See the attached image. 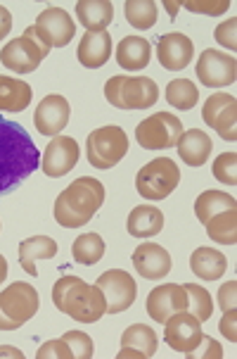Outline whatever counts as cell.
I'll list each match as a JSON object with an SVG mask.
<instances>
[{"mask_svg": "<svg viewBox=\"0 0 237 359\" xmlns=\"http://www.w3.org/2000/svg\"><path fill=\"white\" fill-rule=\"evenodd\" d=\"M36 359H74V352L69 350V345L62 338L57 340H48L36 352Z\"/></svg>", "mask_w": 237, "mask_h": 359, "instance_id": "cell-37", "label": "cell"}, {"mask_svg": "<svg viewBox=\"0 0 237 359\" xmlns=\"http://www.w3.org/2000/svg\"><path fill=\"white\" fill-rule=\"evenodd\" d=\"M150 57H152V46L143 36H126L117 46V62L119 67H124L129 72L145 69L150 65Z\"/></svg>", "mask_w": 237, "mask_h": 359, "instance_id": "cell-25", "label": "cell"}, {"mask_svg": "<svg viewBox=\"0 0 237 359\" xmlns=\"http://www.w3.org/2000/svg\"><path fill=\"white\" fill-rule=\"evenodd\" d=\"M187 359H221L223 357V348L221 343L209 336H204L202 340H199V345L194 350H190L185 355Z\"/></svg>", "mask_w": 237, "mask_h": 359, "instance_id": "cell-38", "label": "cell"}, {"mask_svg": "<svg viewBox=\"0 0 237 359\" xmlns=\"http://www.w3.org/2000/svg\"><path fill=\"white\" fill-rule=\"evenodd\" d=\"M41 297L31 283L17 281L0 293V331H17L38 314Z\"/></svg>", "mask_w": 237, "mask_h": 359, "instance_id": "cell-5", "label": "cell"}, {"mask_svg": "<svg viewBox=\"0 0 237 359\" xmlns=\"http://www.w3.org/2000/svg\"><path fill=\"white\" fill-rule=\"evenodd\" d=\"M192 55H194L192 41L180 32L164 34L159 39V43H157V60H159V65L168 72H178V69L190 67Z\"/></svg>", "mask_w": 237, "mask_h": 359, "instance_id": "cell-18", "label": "cell"}, {"mask_svg": "<svg viewBox=\"0 0 237 359\" xmlns=\"http://www.w3.org/2000/svg\"><path fill=\"white\" fill-rule=\"evenodd\" d=\"M126 20L133 29H143L148 32L157 24V17H159V10H157L155 0H126L124 5Z\"/></svg>", "mask_w": 237, "mask_h": 359, "instance_id": "cell-31", "label": "cell"}, {"mask_svg": "<svg viewBox=\"0 0 237 359\" xmlns=\"http://www.w3.org/2000/svg\"><path fill=\"white\" fill-rule=\"evenodd\" d=\"M97 288L102 290L107 302V314H121L126 312L138 295V285L133 276L124 269H109L97 278Z\"/></svg>", "mask_w": 237, "mask_h": 359, "instance_id": "cell-10", "label": "cell"}, {"mask_svg": "<svg viewBox=\"0 0 237 359\" xmlns=\"http://www.w3.org/2000/svg\"><path fill=\"white\" fill-rule=\"evenodd\" d=\"M71 255L78 264H86V266H93L97 262L102 259L105 255V241H102L100 233H83L78 236L71 245Z\"/></svg>", "mask_w": 237, "mask_h": 359, "instance_id": "cell-32", "label": "cell"}, {"mask_svg": "<svg viewBox=\"0 0 237 359\" xmlns=\"http://www.w3.org/2000/svg\"><path fill=\"white\" fill-rule=\"evenodd\" d=\"M31 86L15 76H0V112H22L31 105Z\"/></svg>", "mask_w": 237, "mask_h": 359, "instance_id": "cell-27", "label": "cell"}, {"mask_svg": "<svg viewBox=\"0 0 237 359\" xmlns=\"http://www.w3.org/2000/svg\"><path fill=\"white\" fill-rule=\"evenodd\" d=\"M36 32L43 39V43L50 48H64L71 43L76 34V24L69 17V12L62 8H45L36 20Z\"/></svg>", "mask_w": 237, "mask_h": 359, "instance_id": "cell-13", "label": "cell"}, {"mask_svg": "<svg viewBox=\"0 0 237 359\" xmlns=\"http://www.w3.org/2000/svg\"><path fill=\"white\" fill-rule=\"evenodd\" d=\"M164 340L168 343V348L175 352L187 355L199 345V340L204 338L202 333V321H197L190 312H178L164 324Z\"/></svg>", "mask_w": 237, "mask_h": 359, "instance_id": "cell-15", "label": "cell"}, {"mask_svg": "<svg viewBox=\"0 0 237 359\" xmlns=\"http://www.w3.org/2000/svg\"><path fill=\"white\" fill-rule=\"evenodd\" d=\"M78 143L69 136H55L50 143H48L43 160H41V169H43L45 176H52V179H59V176H66L71 169L78 164Z\"/></svg>", "mask_w": 237, "mask_h": 359, "instance_id": "cell-14", "label": "cell"}, {"mask_svg": "<svg viewBox=\"0 0 237 359\" xmlns=\"http://www.w3.org/2000/svg\"><path fill=\"white\" fill-rule=\"evenodd\" d=\"M183 136V121L171 112H157L136 126V141L145 150L173 148Z\"/></svg>", "mask_w": 237, "mask_h": 359, "instance_id": "cell-9", "label": "cell"}, {"mask_svg": "<svg viewBox=\"0 0 237 359\" xmlns=\"http://www.w3.org/2000/svg\"><path fill=\"white\" fill-rule=\"evenodd\" d=\"M145 307H148V314L157 321V324H166L173 314L185 312L187 309V297H185L183 285H178V283L157 285V288L148 295Z\"/></svg>", "mask_w": 237, "mask_h": 359, "instance_id": "cell-16", "label": "cell"}, {"mask_svg": "<svg viewBox=\"0 0 237 359\" xmlns=\"http://www.w3.org/2000/svg\"><path fill=\"white\" fill-rule=\"evenodd\" d=\"M185 290V297H187V309L185 312H190L197 321H209L211 319V312H214V302H211V295L209 290L202 288V285L197 283H185L183 285Z\"/></svg>", "mask_w": 237, "mask_h": 359, "instance_id": "cell-33", "label": "cell"}, {"mask_svg": "<svg viewBox=\"0 0 237 359\" xmlns=\"http://www.w3.org/2000/svg\"><path fill=\"white\" fill-rule=\"evenodd\" d=\"M166 100L175 109H192L199 100V88L190 79H173L166 86Z\"/></svg>", "mask_w": 237, "mask_h": 359, "instance_id": "cell-34", "label": "cell"}, {"mask_svg": "<svg viewBox=\"0 0 237 359\" xmlns=\"http://www.w3.org/2000/svg\"><path fill=\"white\" fill-rule=\"evenodd\" d=\"M190 269L202 281H216L226 273L228 259L218 250H211V248H197L190 257Z\"/></svg>", "mask_w": 237, "mask_h": 359, "instance_id": "cell-28", "label": "cell"}, {"mask_svg": "<svg viewBox=\"0 0 237 359\" xmlns=\"http://www.w3.org/2000/svg\"><path fill=\"white\" fill-rule=\"evenodd\" d=\"M206 233L211 241L221 243V245H235L237 243V207L235 210L218 212L204 224Z\"/></svg>", "mask_w": 237, "mask_h": 359, "instance_id": "cell-29", "label": "cell"}, {"mask_svg": "<svg viewBox=\"0 0 237 359\" xmlns=\"http://www.w3.org/2000/svg\"><path fill=\"white\" fill-rule=\"evenodd\" d=\"M178 148V155L187 167H202V164L209 162V155L214 150V141L209 138V133L202 129H190L183 131L180 141L175 143Z\"/></svg>", "mask_w": 237, "mask_h": 359, "instance_id": "cell-22", "label": "cell"}, {"mask_svg": "<svg viewBox=\"0 0 237 359\" xmlns=\"http://www.w3.org/2000/svg\"><path fill=\"white\" fill-rule=\"evenodd\" d=\"M57 255V243L48 236H34L20 243V264L29 276H38L36 262L38 259H52Z\"/></svg>", "mask_w": 237, "mask_h": 359, "instance_id": "cell-26", "label": "cell"}, {"mask_svg": "<svg viewBox=\"0 0 237 359\" xmlns=\"http://www.w3.org/2000/svg\"><path fill=\"white\" fill-rule=\"evenodd\" d=\"M235 293H237V281H228L221 285V290H218V305H221L223 312L235 309Z\"/></svg>", "mask_w": 237, "mask_h": 359, "instance_id": "cell-41", "label": "cell"}, {"mask_svg": "<svg viewBox=\"0 0 237 359\" xmlns=\"http://www.w3.org/2000/svg\"><path fill=\"white\" fill-rule=\"evenodd\" d=\"M237 200L233 196L223 191H204L202 196L194 200V215L202 224L209 222L211 217L218 215V212H226V210H235Z\"/></svg>", "mask_w": 237, "mask_h": 359, "instance_id": "cell-30", "label": "cell"}, {"mask_svg": "<svg viewBox=\"0 0 237 359\" xmlns=\"http://www.w3.org/2000/svg\"><path fill=\"white\" fill-rule=\"evenodd\" d=\"M157 345H159V338L152 331L150 326L145 324H133L124 331L121 336V352L119 359H152L157 355Z\"/></svg>", "mask_w": 237, "mask_h": 359, "instance_id": "cell-20", "label": "cell"}, {"mask_svg": "<svg viewBox=\"0 0 237 359\" xmlns=\"http://www.w3.org/2000/svg\"><path fill=\"white\" fill-rule=\"evenodd\" d=\"M126 229L133 238H155L164 229V215L155 205H138L126 219Z\"/></svg>", "mask_w": 237, "mask_h": 359, "instance_id": "cell-23", "label": "cell"}, {"mask_svg": "<svg viewBox=\"0 0 237 359\" xmlns=\"http://www.w3.org/2000/svg\"><path fill=\"white\" fill-rule=\"evenodd\" d=\"M129 153V136L121 126H100L88 136L86 155L95 169H112Z\"/></svg>", "mask_w": 237, "mask_h": 359, "instance_id": "cell-7", "label": "cell"}, {"mask_svg": "<svg viewBox=\"0 0 237 359\" xmlns=\"http://www.w3.org/2000/svg\"><path fill=\"white\" fill-rule=\"evenodd\" d=\"M10 29H12V15L5 5H0V41L10 34Z\"/></svg>", "mask_w": 237, "mask_h": 359, "instance_id": "cell-43", "label": "cell"}, {"mask_svg": "<svg viewBox=\"0 0 237 359\" xmlns=\"http://www.w3.org/2000/svg\"><path fill=\"white\" fill-rule=\"evenodd\" d=\"M48 53H50V48L43 43L36 27H29L24 29L20 39H12L0 50V62H3V67H8L10 72H17V74H31L48 57Z\"/></svg>", "mask_w": 237, "mask_h": 359, "instance_id": "cell-6", "label": "cell"}, {"mask_svg": "<svg viewBox=\"0 0 237 359\" xmlns=\"http://www.w3.org/2000/svg\"><path fill=\"white\" fill-rule=\"evenodd\" d=\"M105 98L119 109H148L159 98L155 79L150 76H112L105 83Z\"/></svg>", "mask_w": 237, "mask_h": 359, "instance_id": "cell-4", "label": "cell"}, {"mask_svg": "<svg viewBox=\"0 0 237 359\" xmlns=\"http://www.w3.org/2000/svg\"><path fill=\"white\" fill-rule=\"evenodd\" d=\"M76 20L88 32H107V27L114 20V5L109 0H78Z\"/></svg>", "mask_w": 237, "mask_h": 359, "instance_id": "cell-24", "label": "cell"}, {"mask_svg": "<svg viewBox=\"0 0 237 359\" xmlns=\"http://www.w3.org/2000/svg\"><path fill=\"white\" fill-rule=\"evenodd\" d=\"M105 203V186L93 176L71 181L55 200V222L64 229L86 226Z\"/></svg>", "mask_w": 237, "mask_h": 359, "instance_id": "cell-2", "label": "cell"}, {"mask_svg": "<svg viewBox=\"0 0 237 359\" xmlns=\"http://www.w3.org/2000/svg\"><path fill=\"white\" fill-rule=\"evenodd\" d=\"M62 340L69 345V350L74 352V359H90L95 355V345L90 336H86L83 331H66Z\"/></svg>", "mask_w": 237, "mask_h": 359, "instance_id": "cell-36", "label": "cell"}, {"mask_svg": "<svg viewBox=\"0 0 237 359\" xmlns=\"http://www.w3.org/2000/svg\"><path fill=\"white\" fill-rule=\"evenodd\" d=\"M0 357L24 359V352H20V350H17V348H10V345H3V348H0Z\"/></svg>", "mask_w": 237, "mask_h": 359, "instance_id": "cell-44", "label": "cell"}, {"mask_svg": "<svg viewBox=\"0 0 237 359\" xmlns=\"http://www.w3.org/2000/svg\"><path fill=\"white\" fill-rule=\"evenodd\" d=\"M235 309H230V312H223V319H221V333L226 336L230 343H235L237 340V326H235Z\"/></svg>", "mask_w": 237, "mask_h": 359, "instance_id": "cell-42", "label": "cell"}, {"mask_svg": "<svg viewBox=\"0 0 237 359\" xmlns=\"http://www.w3.org/2000/svg\"><path fill=\"white\" fill-rule=\"evenodd\" d=\"M52 302L62 314L81 324H95L107 314L105 295L97 285H88L78 276H62L52 285Z\"/></svg>", "mask_w": 237, "mask_h": 359, "instance_id": "cell-3", "label": "cell"}, {"mask_svg": "<svg viewBox=\"0 0 237 359\" xmlns=\"http://www.w3.org/2000/svg\"><path fill=\"white\" fill-rule=\"evenodd\" d=\"M235 27H237V20H235V17H230L228 22L218 24L216 32H214V39H216L223 48H228V50H235V48H237Z\"/></svg>", "mask_w": 237, "mask_h": 359, "instance_id": "cell-39", "label": "cell"}, {"mask_svg": "<svg viewBox=\"0 0 237 359\" xmlns=\"http://www.w3.org/2000/svg\"><path fill=\"white\" fill-rule=\"evenodd\" d=\"M180 169L168 157H157L148 162L136 176V188L145 200H166L178 188Z\"/></svg>", "mask_w": 237, "mask_h": 359, "instance_id": "cell-8", "label": "cell"}, {"mask_svg": "<svg viewBox=\"0 0 237 359\" xmlns=\"http://www.w3.org/2000/svg\"><path fill=\"white\" fill-rule=\"evenodd\" d=\"M178 5H180V3H171V0H166V3H164V8L168 10V15H171V20L175 17V8H178Z\"/></svg>", "mask_w": 237, "mask_h": 359, "instance_id": "cell-46", "label": "cell"}, {"mask_svg": "<svg viewBox=\"0 0 237 359\" xmlns=\"http://www.w3.org/2000/svg\"><path fill=\"white\" fill-rule=\"evenodd\" d=\"M211 172H214L216 181H221V184L237 186V155L235 153L218 155L214 167H211Z\"/></svg>", "mask_w": 237, "mask_h": 359, "instance_id": "cell-35", "label": "cell"}, {"mask_svg": "<svg viewBox=\"0 0 237 359\" xmlns=\"http://www.w3.org/2000/svg\"><path fill=\"white\" fill-rule=\"evenodd\" d=\"M190 12H202V15H223L230 3L228 0H218V3H197V0H187V3H183Z\"/></svg>", "mask_w": 237, "mask_h": 359, "instance_id": "cell-40", "label": "cell"}, {"mask_svg": "<svg viewBox=\"0 0 237 359\" xmlns=\"http://www.w3.org/2000/svg\"><path fill=\"white\" fill-rule=\"evenodd\" d=\"M131 259L136 271L143 278H148V281H159V278L168 276V271L173 266L171 255L164 250L161 245H157V243H141Z\"/></svg>", "mask_w": 237, "mask_h": 359, "instance_id": "cell-19", "label": "cell"}, {"mask_svg": "<svg viewBox=\"0 0 237 359\" xmlns=\"http://www.w3.org/2000/svg\"><path fill=\"white\" fill-rule=\"evenodd\" d=\"M69 114H71V107L69 102H66L64 95H45L43 100L38 102V107H36L34 112V124L38 133H43V136H59V131L64 129L66 124H69Z\"/></svg>", "mask_w": 237, "mask_h": 359, "instance_id": "cell-17", "label": "cell"}, {"mask_svg": "<svg viewBox=\"0 0 237 359\" xmlns=\"http://www.w3.org/2000/svg\"><path fill=\"white\" fill-rule=\"evenodd\" d=\"M197 79L204 86L211 88H223V86H233L237 79V62L233 55L221 53V50H204L197 60Z\"/></svg>", "mask_w": 237, "mask_h": 359, "instance_id": "cell-12", "label": "cell"}, {"mask_svg": "<svg viewBox=\"0 0 237 359\" xmlns=\"http://www.w3.org/2000/svg\"><path fill=\"white\" fill-rule=\"evenodd\" d=\"M78 62L88 69H100L112 57V36L109 32H86L78 43Z\"/></svg>", "mask_w": 237, "mask_h": 359, "instance_id": "cell-21", "label": "cell"}, {"mask_svg": "<svg viewBox=\"0 0 237 359\" xmlns=\"http://www.w3.org/2000/svg\"><path fill=\"white\" fill-rule=\"evenodd\" d=\"M41 164V155L22 124L0 117V198L22 186Z\"/></svg>", "mask_w": 237, "mask_h": 359, "instance_id": "cell-1", "label": "cell"}, {"mask_svg": "<svg viewBox=\"0 0 237 359\" xmlns=\"http://www.w3.org/2000/svg\"><path fill=\"white\" fill-rule=\"evenodd\" d=\"M202 119L226 141H237V100L230 93L209 95L202 107Z\"/></svg>", "mask_w": 237, "mask_h": 359, "instance_id": "cell-11", "label": "cell"}, {"mask_svg": "<svg viewBox=\"0 0 237 359\" xmlns=\"http://www.w3.org/2000/svg\"><path fill=\"white\" fill-rule=\"evenodd\" d=\"M8 278V262H5V257L0 255V283Z\"/></svg>", "mask_w": 237, "mask_h": 359, "instance_id": "cell-45", "label": "cell"}]
</instances>
